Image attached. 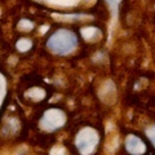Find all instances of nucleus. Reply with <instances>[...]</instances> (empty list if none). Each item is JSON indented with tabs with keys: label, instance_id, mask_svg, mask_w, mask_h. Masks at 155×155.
Returning <instances> with one entry per match:
<instances>
[{
	"label": "nucleus",
	"instance_id": "nucleus-3",
	"mask_svg": "<svg viewBox=\"0 0 155 155\" xmlns=\"http://www.w3.org/2000/svg\"><path fill=\"white\" fill-rule=\"evenodd\" d=\"M66 122V116L64 114V111L60 109H51L43 115L41 119V124L45 129L49 130H54L57 128H60L64 125Z\"/></svg>",
	"mask_w": 155,
	"mask_h": 155
},
{
	"label": "nucleus",
	"instance_id": "nucleus-5",
	"mask_svg": "<svg viewBox=\"0 0 155 155\" xmlns=\"http://www.w3.org/2000/svg\"><path fill=\"white\" fill-rule=\"evenodd\" d=\"M31 45H32L31 40H28V39H22V40H18V43H17V49L19 52H27L31 48Z\"/></svg>",
	"mask_w": 155,
	"mask_h": 155
},
{
	"label": "nucleus",
	"instance_id": "nucleus-2",
	"mask_svg": "<svg viewBox=\"0 0 155 155\" xmlns=\"http://www.w3.org/2000/svg\"><path fill=\"white\" fill-rule=\"evenodd\" d=\"M98 143V136L92 128L81 129L76 136L75 145L78 150L83 155H89L94 150L96 145Z\"/></svg>",
	"mask_w": 155,
	"mask_h": 155
},
{
	"label": "nucleus",
	"instance_id": "nucleus-1",
	"mask_svg": "<svg viewBox=\"0 0 155 155\" xmlns=\"http://www.w3.org/2000/svg\"><path fill=\"white\" fill-rule=\"evenodd\" d=\"M78 45V38L74 31L60 28L52 34L47 40V48L56 54H67Z\"/></svg>",
	"mask_w": 155,
	"mask_h": 155
},
{
	"label": "nucleus",
	"instance_id": "nucleus-6",
	"mask_svg": "<svg viewBox=\"0 0 155 155\" xmlns=\"http://www.w3.org/2000/svg\"><path fill=\"white\" fill-rule=\"evenodd\" d=\"M19 28H21V31H23V32H28L32 28V23L28 21V19H22V21L19 22Z\"/></svg>",
	"mask_w": 155,
	"mask_h": 155
},
{
	"label": "nucleus",
	"instance_id": "nucleus-4",
	"mask_svg": "<svg viewBox=\"0 0 155 155\" xmlns=\"http://www.w3.org/2000/svg\"><path fill=\"white\" fill-rule=\"evenodd\" d=\"M125 150L130 155H142L146 151V145L143 143V141L140 137L134 134H130L125 138Z\"/></svg>",
	"mask_w": 155,
	"mask_h": 155
},
{
	"label": "nucleus",
	"instance_id": "nucleus-7",
	"mask_svg": "<svg viewBox=\"0 0 155 155\" xmlns=\"http://www.w3.org/2000/svg\"><path fill=\"white\" fill-rule=\"evenodd\" d=\"M146 134H147V137L149 140L151 141V143L155 146V127H150L146 129Z\"/></svg>",
	"mask_w": 155,
	"mask_h": 155
}]
</instances>
